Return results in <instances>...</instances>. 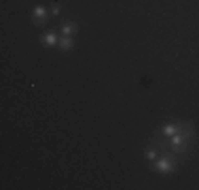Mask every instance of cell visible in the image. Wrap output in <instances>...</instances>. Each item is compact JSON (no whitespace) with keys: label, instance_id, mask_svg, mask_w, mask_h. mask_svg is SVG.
Returning a JSON list of instances; mask_svg holds the SVG:
<instances>
[{"label":"cell","instance_id":"6da1fadb","mask_svg":"<svg viewBox=\"0 0 199 190\" xmlns=\"http://www.w3.org/2000/svg\"><path fill=\"white\" fill-rule=\"evenodd\" d=\"M159 167H161V169H163V171H167V167H169V163H167V160H163V163H161V165H159Z\"/></svg>","mask_w":199,"mask_h":190}]
</instances>
